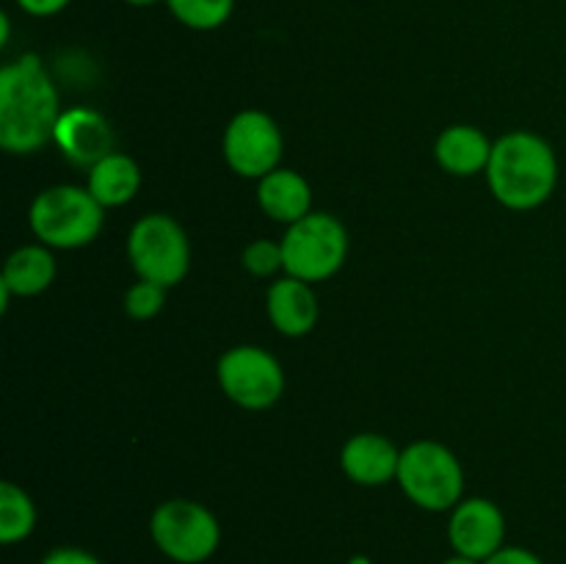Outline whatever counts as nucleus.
I'll list each match as a JSON object with an SVG mask.
<instances>
[{
  "instance_id": "obj_1",
  "label": "nucleus",
  "mask_w": 566,
  "mask_h": 564,
  "mask_svg": "<svg viewBox=\"0 0 566 564\" xmlns=\"http://www.w3.org/2000/svg\"><path fill=\"white\" fill-rule=\"evenodd\" d=\"M59 116V92L36 53L0 70V147L6 153H39L53 142Z\"/></svg>"
},
{
  "instance_id": "obj_2",
  "label": "nucleus",
  "mask_w": 566,
  "mask_h": 564,
  "mask_svg": "<svg viewBox=\"0 0 566 564\" xmlns=\"http://www.w3.org/2000/svg\"><path fill=\"white\" fill-rule=\"evenodd\" d=\"M486 180L501 205L534 210L553 197L558 186L556 149L528 130L509 133L492 147Z\"/></svg>"
},
{
  "instance_id": "obj_3",
  "label": "nucleus",
  "mask_w": 566,
  "mask_h": 564,
  "mask_svg": "<svg viewBox=\"0 0 566 564\" xmlns=\"http://www.w3.org/2000/svg\"><path fill=\"white\" fill-rule=\"evenodd\" d=\"M103 205L81 186H53L31 202V230L44 247L81 249L103 230Z\"/></svg>"
},
{
  "instance_id": "obj_4",
  "label": "nucleus",
  "mask_w": 566,
  "mask_h": 564,
  "mask_svg": "<svg viewBox=\"0 0 566 564\" xmlns=\"http://www.w3.org/2000/svg\"><path fill=\"white\" fill-rule=\"evenodd\" d=\"M396 479L409 501L426 512H448L462 501L464 470L442 442L420 440L403 448Z\"/></svg>"
},
{
  "instance_id": "obj_5",
  "label": "nucleus",
  "mask_w": 566,
  "mask_h": 564,
  "mask_svg": "<svg viewBox=\"0 0 566 564\" xmlns=\"http://www.w3.org/2000/svg\"><path fill=\"white\" fill-rule=\"evenodd\" d=\"M282 260L287 276L304 282L329 280L343 269L348 254V232L329 213H307L282 236Z\"/></svg>"
},
{
  "instance_id": "obj_6",
  "label": "nucleus",
  "mask_w": 566,
  "mask_h": 564,
  "mask_svg": "<svg viewBox=\"0 0 566 564\" xmlns=\"http://www.w3.org/2000/svg\"><path fill=\"white\" fill-rule=\"evenodd\" d=\"M127 258L138 280L171 288L182 282L191 265V243L186 230L166 213H147L127 236Z\"/></svg>"
},
{
  "instance_id": "obj_7",
  "label": "nucleus",
  "mask_w": 566,
  "mask_h": 564,
  "mask_svg": "<svg viewBox=\"0 0 566 564\" xmlns=\"http://www.w3.org/2000/svg\"><path fill=\"white\" fill-rule=\"evenodd\" d=\"M158 551L177 564H202L219 551L221 525L208 506L186 498L160 503L149 520Z\"/></svg>"
},
{
  "instance_id": "obj_8",
  "label": "nucleus",
  "mask_w": 566,
  "mask_h": 564,
  "mask_svg": "<svg viewBox=\"0 0 566 564\" xmlns=\"http://www.w3.org/2000/svg\"><path fill=\"white\" fill-rule=\"evenodd\" d=\"M219 385L243 409H269L285 393L280 359L260 346H235L219 359Z\"/></svg>"
},
{
  "instance_id": "obj_9",
  "label": "nucleus",
  "mask_w": 566,
  "mask_h": 564,
  "mask_svg": "<svg viewBox=\"0 0 566 564\" xmlns=\"http://www.w3.org/2000/svg\"><path fill=\"white\" fill-rule=\"evenodd\" d=\"M282 130L263 111H241L224 130V158L230 169L241 177L260 180L269 171L280 169Z\"/></svg>"
},
{
  "instance_id": "obj_10",
  "label": "nucleus",
  "mask_w": 566,
  "mask_h": 564,
  "mask_svg": "<svg viewBox=\"0 0 566 564\" xmlns=\"http://www.w3.org/2000/svg\"><path fill=\"white\" fill-rule=\"evenodd\" d=\"M448 540H451V547L459 556L486 562L503 547L506 518L486 498H464L453 506L451 523H448Z\"/></svg>"
},
{
  "instance_id": "obj_11",
  "label": "nucleus",
  "mask_w": 566,
  "mask_h": 564,
  "mask_svg": "<svg viewBox=\"0 0 566 564\" xmlns=\"http://www.w3.org/2000/svg\"><path fill=\"white\" fill-rule=\"evenodd\" d=\"M53 142L59 144L61 155L70 164L86 166V169L114 153V130L108 119L94 108L64 111L55 125Z\"/></svg>"
},
{
  "instance_id": "obj_12",
  "label": "nucleus",
  "mask_w": 566,
  "mask_h": 564,
  "mask_svg": "<svg viewBox=\"0 0 566 564\" xmlns=\"http://www.w3.org/2000/svg\"><path fill=\"white\" fill-rule=\"evenodd\" d=\"M398 462H401V451L387 437L374 435V431L354 435L340 451L343 473L354 484L363 487H381L396 479Z\"/></svg>"
},
{
  "instance_id": "obj_13",
  "label": "nucleus",
  "mask_w": 566,
  "mask_h": 564,
  "mask_svg": "<svg viewBox=\"0 0 566 564\" xmlns=\"http://www.w3.org/2000/svg\"><path fill=\"white\" fill-rule=\"evenodd\" d=\"M265 310H269V318L276 326V332L287 337L307 335L318 321V299H315L310 282L296 280V276L276 280L269 288Z\"/></svg>"
},
{
  "instance_id": "obj_14",
  "label": "nucleus",
  "mask_w": 566,
  "mask_h": 564,
  "mask_svg": "<svg viewBox=\"0 0 566 564\" xmlns=\"http://www.w3.org/2000/svg\"><path fill=\"white\" fill-rule=\"evenodd\" d=\"M495 142L473 125H451L437 136L434 158L446 171L457 177H473L490 166Z\"/></svg>"
},
{
  "instance_id": "obj_15",
  "label": "nucleus",
  "mask_w": 566,
  "mask_h": 564,
  "mask_svg": "<svg viewBox=\"0 0 566 564\" xmlns=\"http://www.w3.org/2000/svg\"><path fill=\"white\" fill-rule=\"evenodd\" d=\"M258 202L265 210V216L291 227L307 213H313L310 210V205H313V188H310V182L298 171L282 169L280 166V169L260 177Z\"/></svg>"
},
{
  "instance_id": "obj_16",
  "label": "nucleus",
  "mask_w": 566,
  "mask_h": 564,
  "mask_svg": "<svg viewBox=\"0 0 566 564\" xmlns=\"http://www.w3.org/2000/svg\"><path fill=\"white\" fill-rule=\"evenodd\" d=\"M86 188L103 208H119L130 202L142 188V169L130 155L111 153L88 169Z\"/></svg>"
},
{
  "instance_id": "obj_17",
  "label": "nucleus",
  "mask_w": 566,
  "mask_h": 564,
  "mask_svg": "<svg viewBox=\"0 0 566 564\" xmlns=\"http://www.w3.org/2000/svg\"><path fill=\"white\" fill-rule=\"evenodd\" d=\"M53 280L55 260L44 243H31V247H20L17 252H11L3 265V276H0V282L14 296H39L53 285Z\"/></svg>"
},
{
  "instance_id": "obj_18",
  "label": "nucleus",
  "mask_w": 566,
  "mask_h": 564,
  "mask_svg": "<svg viewBox=\"0 0 566 564\" xmlns=\"http://www.w3.org/2000/svg\"><path fill=\"white\" fill-rule=\"evenodd\" d=\"M33 525H36V506L31 495L14 481H3L0 484V542L14 545V542L28 540Z\"/></svg>"
},
{
  "instance_id": "obj_19",
  "label": "nucleus",
  "mask_w": 566,
  "mask_h": 564,
  "mask_svg": "<svg viewBox=\"0 0 566 564\" xmlns=\"http://www.w3.org/2000/svg\"><path fill=\"white\" fill-rule=\"evenodd\" d=\"M166 6L191 31H216L232 17L235 0H166Z\"/></svg>"
},
{
  "instance_id": "obj_20",
  "label": "nucleus",
  "mask_w": 566,
  "mask_h": 564,
  "mask_svg": "<svg viewBox=\"0 0 566 564\" xmlns=\"http://www.w3.org/2000/svg\"><path fill=\"white\" fill-rule=\"evenodd\" d=\"M164 302H166V288L155 285V282H147V280H138L136 285L127 288L125 313L130 315V318L147 321L164 310Z\"/></svg>"
},
{
  "instance_id": "obj_21",
  "label": "nucleus",
  "mask_w": 566,
  "mask_h": 564,
  "mask_svg": "<svg viewBox=\"0 0 566 564\" xmlns=\"http://www.w3.org/2000/svg\"><path fill=\"white\" fill-rule=\"evenodd\" d=\"M241 263L249 274L254 276H271L280 269H285V260H282V243L274 241H252L241 254Z\"/></svg>"
},
{
  "instance_id": "obj_22",
  "label": "nucleus",
  "mask_w": 566,
  "mask_h": 564,
  "mask_svg": "<svg viewBox=\"0 0 566 564\" xmlns=\"http://www.w3.org/2000/svg\"><path fill=\"white\" fill-rule=\"evenodd\" d=\"M42 564H103L94 553L83 551V547H55L48 556L42 558Z\"/></svg>"
},
{
  "instance_id": "obj_23",
  "label": "nucleus",
  "mask_w": 566,
  "mask_h": 564,
  "mask_svg": "<svg viewBox=\"0 0 566 564\" xmlns=\"http://www.w3.org/2000/svg\"><path fill=\"white\" fill-rule=\"evenodd\" d=\"M484 564H545L534 551L528 547H517V545H503L495 556L486 558Z\"/></svg>"
},
{
  "instance_id": "obj_24",
  "label": "nucleus",
  "mask_w": 566,
  "mask_h": 564,
  "mask_svg": "<svg viewBox=\"0 0 566 564\" xmlns=\"http://www.w3.org/2000/svg\"><path fill=\"white\" fill-rule=\"evenodd\" d=\"M70 3L72 0H17V6L31 17H53L64 11Z\"/></svg>"
},
{
  "instance_id": "obj_25",
  "label": "nucleus",
  "mask_w": 566,
  "mask_h": 564,
  "mask_svg": "<svg viewBox=\"0 0 566 564\" xmlns=\"http://www.w3.org/2000/svg\"><path fill=\"white\" fill-rule=\"evenodd\" d=\"M9 33H11V28H9V14H0V44L9 42Z\"/></svg>"
},
{
  "instance_id": "obj_26",
  "label": "nucleus",
  "mask_w": 566,
  "mask_h": 564,
  "mask_svg": "<svg viewBox=\"0 0 566 564\" xmlns=\"http://www.w3.org/2000/svg\"><path fill=\"white\" fill-rule=\"evenodd\" d=\"M442 564H484V562H475V558H468V556H459V553H453V556L446 558Z\"/></svg>"
},
{
  "instance_id": "obj_27",
  "label": "nucleus",
  "mask_w": 566,
  "mask_h": 564,
  "mask_svg": "<svg viewBox=\"0 0 566 564\" xmlns=\"http://www.w3.org/2000/svg\"><path fill=\"white\" fill-rule=\"evenodd\" d=\"M127 6H138V9H147V6H155V3H160V0H125ZM166 3V0H164Z\"/></svg>"
},
{
  "instance_id": "obj_28",
  "label": "nucleus",
  "mask_w": 566,
  "mask_h": 564,
  "mask_svg": "<svg viewBox=\"0 0 566 564\" xmlns=\"http://www.w3.org/2000/svg\"><path fill=\"white\" fill-rule=\"evenodd\" d=\"M348 564H374V562H370L368 556H352L348 558Z\"/></svg>"
}]
</instances>
